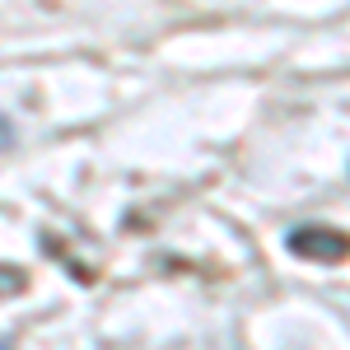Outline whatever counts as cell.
<instances>
[{
    "label": "cell",
    "instance_id": "obj_1",
    "mask_svg": "<svg viewBox=\"0 0 350 350\" xmlns=\"http://www.w3.org/2000/svg\"><path fill=\"white\" fill-rule=\"evenodd\" d=\"M0 350H5V346H0Z\"/></svg>",
    "mask_w": 350,
    "mask_h": 350
}]
</instances>
